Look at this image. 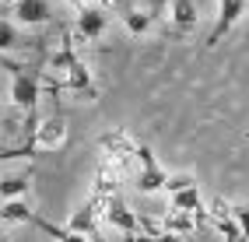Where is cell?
<instances>
[{
  "label": "cell",
  "instance_id": "obj_1",
  "mask_svg": "<svg viewBox=\"0 0 249 242\" xmlns=\"http://www.w3.org/2000/svg\"><path fill=\"white\" fill-rule=\"evenodd\" d=\"M49 70H53V77H49V88L53 91H77V95H85V99H95V81H91L88 67L81 63L71 35H63L60 53L49 60Z\"/></svg>",
  "mask_w": 249,
  "mask_h": 242
},
{
  "label": "cell",
  "instance_id": "obj_2",
  "mask_svg": "<svg viewBox=\"0 0 249 242\" xmlns=\"http://www.w3.org/2000/svg\"><path fill=\"white\" fill-rule=\"evenodd\" d=\"M4 67L11 70V99H14V105L25 109L28 120L36 123V102H39V91H42L39 74L28 70V67H21V63H14L11 56H4ZM32 130H36V126H32Z\"/></svg>",
  "mask_w": 249,
  "mask_h": 242
},
{
  "label": "cell",
  "instance_id": "obj_3",
  "mask_svg": "<svg viewBox=\"0 0 249 242\" xmlns=\"http://www.w3.org/2000/svg\"><path fill=\"white\" fill-rule=\"evenodd\" d=\"M63 144H67V120H63L60 112H56V116L42 120L36 130H32V137H28L25 148L7 151L4 158H14V155H36V151H60Z\"/></svg>",
  "mask_w": 249,
  "mask_h": 242
},
{
  "label": "cell",
  "instance_id": "obj_4",
  "mask_svg": "<svg viewBox=\"0 0 249 242\" xmlns=\"http://www.w3.org/2000/svg\"><path fill=\"white\" fill-rule=\"evenodd\" d=\"M134 158L141 161V175H137V190L141 193H158V190L169 186V172L158 165V158H155V151L147 148V144H137Z\"/></svg>",
  "mask_w": 249,
  "mask_h": 242
},
{
  "label": "cell",
  "instance_id": "obj_5",
  "mask_svg": "<svg viewBox=\"0 0 249 242\" xmlns=\"http://www.w3.org/2000/svg\"><path fill=\"white\" fill-rule=\"evenodd\" d=\"M249 11V0H218V18H214V28L207 35V50H214L231 28H235Z\"/></svg>",
  "mask_w": 249,
  "mask_h": 242
},
{
  "label": "cell",
  "instance_id": "obj_6",
  "mask_svg": "<svg viewBox=\"0 0 249 242\" xmlns=\"http://www.w3.org/2000/svg\"><path fill=\"white\" fill-rule=\"evenodd\" d=\"M11 21L18 25H49L53 21V4L49 0H11Z\"/></svg>",
  "mask_w": 249,
  "mask_h": 242
},
{
  "label": "cell",
  "instance_id": "obj_7",
  "mask_svg": "<svg viewBox=\"0 0 249 242\" xmlns=\"http://www.w3.org/2000/svg\"><path fill=\"white\" fill-rule=\"evenodd\" d=\"M102 211H106V221L112 225L116 232H123V235H130V239H137V235H141V221H137V214L126 207L123 197H116V193H112V197L106 200Z\"/></svg>",
  "mask_w": 249,
  "mask_h": 242
},
{
  "label": "cell",
  "instance_id": "obj_8",
  "mask_svg": "<svg viewBox=\"0 0 249 242\" xmlns=\"http://www.w3.org/2000/svg\"><path fill=\"white\" fill-rule=\"evenodd\" d=\"M106 28H109V11H106V7L91 4V7H81V11H77V35H81V39L98 42V39L106 35Z\"/></svg>",
  "mask_w": 249,
  "mask_h": 242
},
{
  "label": "cell",
  "instance_id": "obj_9",
  "mask_svg": "<svg viewBox=\"0 0 249 242\" xmlns=\"http://www.w3.org/2000/svg\"><path fill=\"white\" fill-rule=\"evenodd\" d=\"M161 4H165V0H155V7H123L120 18H123L130 35H147V32L155 28V18H158Z\"/></svg>",
  "mask_w": 249,
  "mask_h": 242
},
{
  "label": "cell",
  "instance_id": "obj_10",
  "mask_svg": "<svg viewBox=\"0 0 249 242\" xmlns=\"http://www.w3.org/2000/svg\"><path fill=\"white\" fill-rule=\"evenodd\" d=\"M196 0H169V21H172V32L182 39L190 35V32L196 28Z\"/></svg>",
  "mask_w": 249,
  "mask_h": 242
},
{
  "label": "cell",
  "instance_id": "obj_11",
  "mask_svg": "<svg viewBox=\"0 0 249 242\" xmlns=\"http://www.w3.org/2000/svg\"><path fill=\"white\" fill-rule=\"evenodd\" d=\"M211 221H214V228H218V235H221L225 242H246L235 214H231V204L218 200V204H214V211H211Z\"/></svg>",
  "mask_w": 249,
  "mask_h": 242
},
{
  "label": "cell",
  "instance_id": "obj_12",
  "mask_svg": "<svg viewBox=\"0 0 249 242\" xmlns=\"http://www.w3.org/2000/svg\"><path fill=\"white\" fill-rule=\"evenodd\" d=\"M169 204H172V211H186V214H196V218L204 214V197H200V190H196V186H186V190L172 193Z\"/></svg>",
  "mask_w": 249,
  "mask_h": 242
},
{
  "label": "cell",
  "instance_id": "obj_13",
  "mask_svg": "<svg viewBox=\"0 0 249 242\" xmlns=\"http://www.w3.org/2000/svg\"><path fill=\"white\" fill-rule=\"evenodd\" d=\"M0 218H4V225H18V221H32V225H36V221H39V214L32 211L28 197H25V200H7L4 211H0Z\"/></svg>",
  "mask_w": 249,
  "mask_h": 242
},
{
  "label": "cell",
  "instance_id": "obj_14",
  "mask_svg": "<svg viewBox=\"0 0 249 242\" xmlns=\"http://www.w3.org/2000/svg\"><path fill=\"white\" fill-rule=\"evenodd\" d=\"M196 221H200V218H196V214H186V211H172V207H169V214H165V232H169V235H190L193 228H196Z\"/></svg>",
  "mask_w": 249,
  "mask_h": 242
},
{
  "label": "cell",
  "instance_id": "obj_15",
  "mask_svg": "<svg viewBox=\"0 0 249 242\" xmlns=\"http://www.w3.org/2000/svg\"><path fill=\"white\" fill-rule=\"evenodd\" d=\"M102 151H109V158L112 155L116 158H126V155H137V144L130 137H123V134H106L102 137Z\"/></svg>",
  "mask_w": 249,
  "mask_h": 242
},
{
  "label": "cell",
  "instance_id": "obj_16",
  "mask_svg": "<svg viewBox=\"0 0 249 242\" xmlns=\"http://www.w3.org/2000/svg\"><path fill=\"white\" fill-rule=\"evenodd\" d=\"M28 175H7L4 183H0V197H4V204L7 200H25L28 197Z\"/></svg>",
  "mask_w": 249,
  "mask_h": 242
},
{
  "label": "cell",
  "instance_id": "obj_17",
  "mask_svg": "<svg viewBox=\"0 0 249 242\" xmlns=\"http://www.w3.org/2000/svg\"><path fill=\"white\" fill-rule=\"evenodd\" d=\"M36 225H39V228H42L46 235H53L56 242H91L88 235H77V232H71V228H60V225H53V221H46V218H39Z\"/></svg>",
  "mask_w": 249,
  "mask_h": 242
},
{
  "label": "cell",
  "instance_id": "obj_18",
  "mask_svg": "<svg viewBox=\"0 0 249 242\" xmlns=\"http://www.w3.org/2000/svg\"><path fill=\"white\" fill-rule=\"evenodd\" d=\"M186 186H196V179L193 175H186V172H179V175H169V186H165V193H179V190H186Z\"/></svg>",
  "mask_w": 249,
  "mask_h": 242
},
{
  "label": "cell",
  "instance_id": "obj_19",
  "mask_svg": "<svg viewBox=\"0 0 249 242\" xmlns=\"http://www.w3.org/2000/svg\"><path fill=\"white\" fill-rule=\"evenodd\" d=\"M0 50H14V21L11 18L0 21Z\"/></svg>",
  "mask_w": 249,
  "mask_h": 242
},
{
  "label": "cell",
  "instance_id": "obj_20",
  "mask_svg": "<svg viewBox=\"0 0 249 242\" xmlns=\"http://www.w3.org/2000/svg\"><path fill=\"white\" fill-rule=\"evenodd\" d=\"M231 214H235V221H239L242 235L249 239V204H231Z\"/></svg>",
  "mask_w": 249,
  "mask_h": 242
},
{
  "label": "cell",
  "instance_id": "obj_21",
  "mask_svg": "<svg viewBox=\"0 0 249 242\" xmlns=\"http://www.w3.org/2000/svg\"><path fill=\"white\" fill-rule=\"evenodd\" d=\"M67 4H71V7H77V11H81V7H91V4H95V0H67Z\"/></svg>",
  "mask_w": 249,
  "mask_h": 242
},
{
  "label": "cell",
  "instance_id": "obj_22",
  "mask_svg": "<svg viewBox=\"0 0 249 242\" xmlns=\"http://www.w3.org/2000/svg\"><path fill=\"white\" fill-rule=\"evenodd\" d=\"M158 242H182V235H169V232H165V235H158Z\"/></svg>",
  "mask_w": 249,
  "mask_h": 242
},
{
  "label": "cell",
  "instance_id": "obj_23",
  "mask_svg": "<svg viewBox=\"0 0 249 242\" xmlns=\"http://www.w3.org/2000/svg\"><path fill=\"white\" fill-rule=\"evenodd\" d=\"M134 242H158V235H144V232H141V235H137Z\"/></svg>",
  "mask_w": 249,
  "mask_h": 242
}]
</instances>
